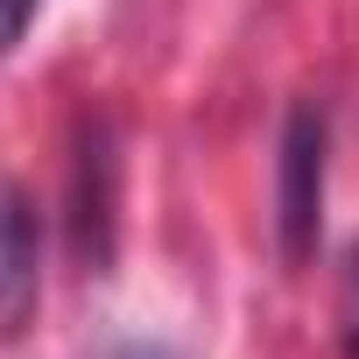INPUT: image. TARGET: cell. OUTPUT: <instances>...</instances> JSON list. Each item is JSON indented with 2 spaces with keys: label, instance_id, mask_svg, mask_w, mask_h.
<instances>
[{
  "label": "cell",
  "instance_id": "277c9868",
  "mask_svg": "<svg viewBox=\"0 0 359 359\" xmlns=\"http://www.w3.org/2000/svg\"><path fill=\"white\" fill-rule=\"evenodd\" d=\"M338 359H359V240L345 254V289H338Z\"/></svg>",
  "mask_w": 359,
  "mask_h": 359
},
{
  "label": "cell",
  "instance_id": "5b68a950",
  "mask_svg": "<svg viewBox=\"0 0 359 359\" xmlns=\"http://www.w3.org/2000/svg\"><path fill=\"white\" fill-rule=\"evenodd\" d=\"M36 8H43V0H0V57H8V50H15L22 36H29Z\"/></svg>",
  "mask_w": 359,
  "mask_h": 359
},
{
  "label": "cell",
  "instance_id": "3957f363",
  "mask_svg": "<svg viewBox=\"0 0 359 359\" xmlns=\"http://www.w3.org/2000/svg\"><path fill=\"white\" fill-rule=\"evenodd\" d=\"M71 247L92 275L113 261V141H106L99 120H92V141L71 162Z\"/></svg>",
  "mask_w": 359,
  "mask_h": 359
},
{
  "label": "cell",
  "instance_id": "8992f818",
  "mask_svg": "<svg viewBox=\"0 0 359 359\" xmlns=\"http://www.w3.org/2000/svg\"><path fill=\"white\" fill-rule=\"evenodd\" d=\"M120 359H162V352H120Z\"/></svg>",
  "mask_w": 359,
  "mask_h": 359
},
{
  "label": "cell",
  "instance_id": "7a4b0ae2",
  "mask_svg": "<svg viewBox=\"0 0 359 359\" xmlns=\"http://www.w3.org/2000/svg\"><path fill=\"white\" fill-rule=\"evenodd\" d=\"M43 296V233L22 184H0V338H22Z\"/></svg>",
  "mask_w": 359,
  "mask_h": 359
},
{
  "label": "cell",
  "instance_id": "6da1fadb",
  "mask_svg": "<svg viewBox=\"0 0 359 359\" xmlns=\"http://www.w3.org/2000/svg\"><path fill=\"white\" fill-rule=\"evenodd\" d=\"M324 155H331L324 113L296 106L282 127V155H275V240H282L289 268H303L324 233Z\"/></svg>",
  "mask_w": 359,
  "mask_h": 359
}]
</instances>
